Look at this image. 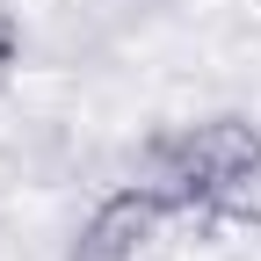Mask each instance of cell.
I'll return each instance as SVG.
<instances>
[{"label": "cell", "mask_w": 261, "mask_h": 261, "mask_svg": "<svg viewBox=\"0 0 261 261\" xmlns=\"http://www.w3.org/2000/svg\"><path fill=\"white\" fill-rule=\"evenodd\" d=\"M181 225H196L174 196H160L152 181H116L102 203L80 218L73 232V261H174Z\"/></svg>", "instance_id": "obj_2"}, {"label": "cell", "mask_w": 261, "mask_h": 261, "mask_svg": "<svg viewBox=\"0 0 261 261\" xmlns=\"http://www.w3.org/2000/svg\"><path fill=\"white\" fill-rule=\"evenodd\" d=\"M22 15H15V0H0V80H8L15 73V65H22Z\"/></svg>", "instance_id": "obj_4"}, {"label": "cell", "mask_w": 261, "mask_h": 261, "mask_svg": "<svg viewBox=\"0 0 261 261\" xmlns=\"http://www.w3.org/2000/svg\"><path fill=\"white\" fill-rule=\"evenodd\" d=\"M196 247H203V261H261V211L240 203V211L196 218Z\"/></svg>", "instance_id": "obj_3"}, {"label": "cell", "mask_w": 261, "mask_h": 261, "mask_svg": "<svg viewBox=\"0 0 261 261\" xmlns=\"http://www.w3.org/2000/svg\"><path fill=\"white\" fill-rule=\"evenodd\" d=\"M109 15H123V22H145V15H160V8H174V0H102Z\"/></svg>", "instance_id": "obj_5"}, {"label": "cell", "mask_w": 261, "mask_h": 261, "mask_svg": "<svg viewBox=\"0 0 261 261\" xmlns=\"http://www.w3.org/2000/svg\"><path fill=\"white\" fill-rule=\"evenodd\" d=\"M138 181H152L160 196H174L189 218L211 211H240L261 196V123L240 109L196 116V123H167L138 145Z\"/></svg>", "instance_id": "obj_1"}]
</instances>
